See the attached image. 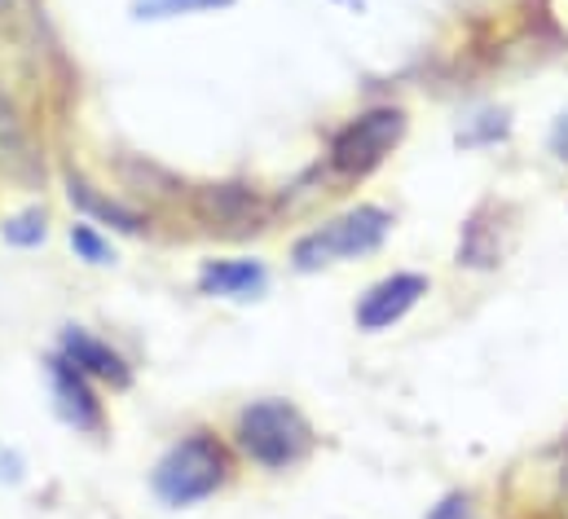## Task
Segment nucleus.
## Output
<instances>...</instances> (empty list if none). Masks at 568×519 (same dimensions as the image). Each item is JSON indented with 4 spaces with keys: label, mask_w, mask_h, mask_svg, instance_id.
<instances>
[{
    "label": "nucleus",
    "mask_w": 568,
    "mask_h": 519,
    "mask_svg": "<svg viewBox=\"0 0 568 519\" xmlns=\"http://www.w3.org/2000/svg\"><path fill=\"white\" fill-rule=\"evenodd\" d=\"M270 273L261 260H207L199 273V291L212 299H256L265 295Z\"/></svg>",
    "instance_id": "1a4fd4ad"
},
{
    "label": "nucleus",
    "mask_w": 568,
    "mask_h": 519,
    "mask_svg": "<svg viewBox=\"0 0 568 519\" xmlns=\"http://www.w3.org/2000/svg\"><path fill=\"white\" fill-rule=\"evenodd\" d=\"M0 234H4L9 247H40L44 234H49V225H44V212H40V207H27V212L9 216V221L0 225Z\"/></svg>",
    "instance_id": "f8f14e48"
},
{
    "label": "nucleus",
    "mask_w": 568,
    "mask_h": 519,
    "mask_svg": "<svg viewBox=\"0 0 568 519\" xmlns=\"http://www.w3.org/2000/svg\"><path fill=\"white\" fill-rule=\"evenodd\" d=\"M71 247H75V256L84 260V264H111L115 260V252H111V243L93 230V225H71Z\"/></svg>",
    "instance_id": "4468645a"
},
{
    "label": "nucleus",
    "mask_w": 568,
    "mask_h": 519,
    "mask_svg": "<svg viewBox=\"0 0 568 519\" xmlns=\"http://www.w3.org/2000/svg\"><path fill=\"white\" fill-rule=\"evenodd\" d=\"M230 480V454L212 431H190L154 467V493L168 507H194Z\"/></svg>",
    "instance_id": "f257e3e1"
},
{
    "label": "nucleus",
    "mask_w": 568,
    "mask_h": 519,
    "mask_svg": "<svg viewBox=\"0 0 568 519\" xmlns=\"http://www.w3.org/2000/svg\"><path fill=\"white\" fill-rule=\"evenodd\" d=\"M239 449L270 471H286L313 454V423L291 400H256L239 414Z\"/></svg>",
    "instance_id": "f03ea898"
},
{
    "label": "nucleus",
    "mask_w": 568,
    "mask_h": 519,
    "mask_svg": "<svg viewBox=\"0 0 568 519\" xmlns=\"http://www.w3.org/2000/svg\"><path fill=\"white\" fill-rule=\"evenodd\" d=\"M234 0H142L138 18H181V13H207V9H230Z\"/></svg>",
    "instance_id": "ddd939ff"
},
{
    "label": "nucleus",
    "mask_w": 568,
    "mask_h": 519,
    "mask_svg": "<svg viewBox=\"0 0 568 519\" xmlns=\"http://www.w3.org/2000/svg\"><path fill=\"white\" fill-rule=\"evenodd\" d=\"M49 379H53V396H58V409H62V418L71 423V427H80V431H102V405H98V396H93V379L89 375H80L62 353L49 362Z\"/></svg>",
    "instance_id": "6e6552de"
},
{
    "label": "nucleus",
    "mask_w": 568,
    "mask_h": 519,
    "mask_svg": "<svg viewBox=\"0 0 568 519\" xmlns=\"http://www.w3.org/2000/svg\"><path fill=\"white\" fill-rule=\"evenodd\" d=\"M388 230H393V216H388L384 207H371V203H366V207H353V212L326 221L322 230L304 234V238L295 243L291 260H295L300 273H313V268H322V264L371 256V252H379V243L388 238Z\"/></svg>",
    "instance_id": "7ed1b4c3"
},
{
    "label": "nucleus",
    "mask_w": 568,
    "mask_h": 519,
    "mask_svg": "<svg viewBox=\"0 0 568 519\" xmlns=\"http://www.w3.org/2000/svg\"><path fill=\"white\" fill-rule=\"evenodd\" d=\"M194 212L203 225L230 230V234L265 230V221L274 216V207L247 185H203V190H194Z\"/></svg>",
    "instance_id": "39448f33"
},
{
    "label": "nucleus",
    "mask_w": 568,
    "mask_h": 519,
    "mask_svg": "<svg viewBox=\"0 0 568 519\" xmlns=\"http://www.w3.org/2000/svg\"><path fill=\"white\" fill-rule=\"evenodd\" d=\"M551 145H556V154H560V159H568V115L556 124V132H551Z\"/></svg>",
    "instance_id": "dca6fc26"
},
{
    "label": "nucleus",
    "mask_w": 568,
    "mask_h": 519,
    "mask_svg": "<svg viewBox=\"0 0 568 519\" xmlns=\"http://www.w3.org/2000/svg\"><path fill=\"white\" fill-rule=\"evenodd\" d=\"M424 295H427L424 273H393V277L375 282V286L362 295V304H357V326H362V330H388V326H397Z\"/></svg>",
    "instance_id": "423d86ee"
},
{
    "label": "nucleus",
    "mask_w": 568,
    "mask_h": 519,
    "mask_svg": "<svg viewBox=\"0 0 568 519\" xmlns=\"http://www.w3.org/2000/svg\"><path fill=\"white\" fill-rule=\"evenodd\" d=\"M427 519H471V498L467 493H449L440 507H432Z\"/></svg>",
    "instance_id": "2eb2a0df"
},
{
    "label": "nucleus",
    "mask_w": 568,
    "mask_h": 519,
    "mask_svg": "<svg viewBox=\"0 0 568 519\" xmlns=\"http://www.w3.org/2000/svg\"><path fill=\"white\" fill-rule=\"evenodd\" d=\"M402 132H406V115L397 106H375L335 132L326 159L339 176H362L388 159V150L402 141Z\"/></svg>",
    "instance_id": "20e7f679"
},
{
    "label": "nucleus",
    "mask_w": 568,
    "mask_h": 519,
    "mask_svg": "<svg viewBox=\"0 0 568 519\" xmlns=\"http://www.w3.org/2000/svg\"><path fill=\"white\" fill-rule=\"evenodd\" d=\"M62 357H67L80 375H89V379H98V384H111V388H129V384H133L129 362H124L111 344H102L98 335H89V330H80V326H71V330L62 335Z\"/></svg>",
    "instance_id": "0eeeda50"
},
{
    "label": "nucleus",
    "mask_w": 568,
    "mask_h": 519,
    "mask_svg": "<svg viewBox=\"0 0 568 519\" xmlns=\"http://www.w3.org/2000/svg\"><path fill=\"white\" fill-rule=\"evenodd\" d=\"M0 172H9L18 181H40L44 176V163H40L27 129H22V120L4 102V93H0Z\"/></svg>",
    "instance_id": "9d476101"
},
{
    "label": "nucleus",
    "mask_w": 568,
    "mask_h": 519,
    "mask_svg": "<svg viewBox=\"0 0 568 519\" xmlns=\"http://www.w3.org/2000/svg\"><path fill=\"white\" fill-rule=\"evenodd\" d=\"M67 199L84 212V216H93V221H102V225H111V230H120V234H142L145 221L138 212H129L124 203H115V199H106V194H98L84 176H67Z\"/></svg>",
    "instance_id": "9b49d317"
}]
</instances>
